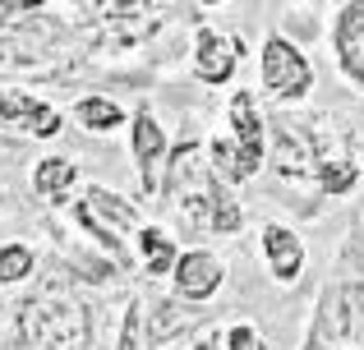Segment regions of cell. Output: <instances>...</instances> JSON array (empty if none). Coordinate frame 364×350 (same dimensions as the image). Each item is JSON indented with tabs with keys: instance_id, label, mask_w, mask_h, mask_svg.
<instances>
[{
	"instance_id": "cell-8",
	"label": "cell",
	"mask_w": 364,
	"mask_h": 350,
	"mask_svg": "<svg viewBox=\"0 0 364 350\" xmlns=\"http://www.w3.org/2000/svg\"><path fill=\"white\" fill-rule=\"evenodd\" d=\"M231 125H235V148H240V157H245V171L254 175L258 153H263V125H258V111H254V97H249V92H235Z\"/></svg>"
},
{
	"instance_id": "cell-21",
	"label": "cell",
	"mask_w": 364,
	"mask_h": 350,
	"mask_svg": "<svg viewBox=\"0 0 364 350\" xmlns=\"http://www.w3.org/2000/svg\"><path fill=\"white\" fill-rule=\"evenodd\" d=\"M226 350H267L258 341V332H249V327H235L231 337H226Z\"/></svg>"
},
{
	"instance_id": "cell-9",
	"label": "cell",
	"mask_w": 364,
	"mask_h": 350,
	"mask_svg": "<svg viewBox=\"0 0 364 350\" xmlns=\"http://www.w3.org/2000/svg\"><path fill=\"white\" fill-rule=\"evenodd\" d=\"M194 70L203 83H226L235 70V51L231 42H222L217 33H198V51H194Z\"/></svg>"
},
{
	"instance_id": "cell-4",
	"label": "cell",
	"mask_w": 364,
	"mask_h": 350,
	"mask_svg": "<svg viewBox=\"0 0 364 350\" xmlns=\"http://www.w3.org/2000/svg\"><path fill=\"white\" fill-rule=\"evenodd\" d=\"M263 83L277 97H300V92L309 88V60H304L291 42L272 37V42L263 46Z\"/></svg>"
},
{
	"instance_id": "cell-1",
	"label": "cell",
	"mask_w": 364,
	"mask_h": 350,
	"mask_svg": "<svg viewBox=\"0 0 364 350\" xmlns=\"http://www.w3.org/2000/svg\"><path fill=\"white\" fill-rule=\"evenodd\" d=\"M18 337L33 350H88V309L51 286L23 305Z\"/></svg>"
},
{
	"instance_id": "cell-14",
	"label": "cell",
	"mask_w": 364,
	"mask_h": 350,
	"mask_svg": "<svg viewBox=\"0 0 364 350\" xmlns=\"http://www.w3.org/2000/svg\"><path fill=\"white\" fill-rule=\"evenodd\" d=\"M139 244H143V258H148V272H171V268L180 263L176 244H171L161 231H143V235H139Z\"/></svg>"
},
{
	"instance_id": "cell-15",
	"label": "cell",
	"mask_w": 364,
	"mask_h": 350,
	"mask_svg": "<svg viewBox=\"0 0 364 350\" xmlns=\"http://www.w3.org/2000/svg\"><path fill=\"white\" fill-rule=\"evenodd\" d=\"M79 125H88V129H116L120 125V106H116V102H107V97H83L79 102Z\"/></svg>"
},
{
	"instance_id": "cell-20",
	"label": "cell",
	"mask_w": 364,
	"mask_h": 350,
	"mask_svg": "<svg viewBox=\"0 0 364 350\" xmlns=\"http://www.w3.org/2000/svg\"><path fill=\"white\" fill-rule=\"evenodd\" d=\"M120 350H143V314L139 305L124 314V332H120Z\"/></svg>"
},
{
	"instance_id": "cell-7",
	"label": "cell",
	"mask_w": 364,
	"mask_h": 350,
	"mask_svg": "<svg viewBox=\"0 0 364 350\" xmlns=\"http://www.w3.org/2000/svg\"><path fill=\"white\" fill-rule=\"evenodd\" d=\"M0 120H14V125L33 129V134H42V138H51L55 129H60V116H55L51 106L23 97V92H5V88H0Z\"/></svg>"
},
{
	"instance_id": "cell-16",
	"label": "cell",
	"mask_w": 364,
	"mask_h": 350,
	"mask_svg": "<svg viewBox=\"0 0 364 350\" xmlns=\"http://www.w3.org/2000/svg\"><path fill=\"white\" fill-rule=\"evenodd\" d=\"M33 185H37V194H55V189L74 185V162H65V157H46V162L37 166Z\"/></svg>"
},
{
	"instance_id": "cell-11",
	"label": "cell",
	"mask_w": 364,
	"mask_h": 350,
	"mask_svg": "<svg viewBox=\"0 0 364 350\" xmlns=\"http://www.w3.org/2000/svg\"><path fill=\"white\" fill-rule=\"evenodd\" d=\"M189 323H198V309H180L176 300H157V305L148 309V341L161 346L176 332H185Z\"/></svg>"
},
{
	"instance_id": "cell-17",
	"label": "cell",
	"mask_w": 364,
	"mask_h": 350,
	"mask_svg": "<svg viewBox=\"0 0 364 350\" xmlns=\"http://www.w3.org/2000/svg\"><path fill=\"white\" fill-rule=\"evenodd\" d=\"M213 231H222V235L240 231V207H235V198L222 189V180H217V189H213Z\"/></svg>"
},
{
	"instance_id": "cell-5",
	"label": "cell",
	"mask_w": 364,
	"mask_h": 350,
	"mask_svg": "<svg viewBox=\"0 0 364 350\" xmlns=\"http://www.w3.org/2000/svg\"><path fill=\"white\" fill-rule=\"evenodd\" d=\"M337 55L341 70L355 83H364V5H346L337 14Z\"/></svg>"
},
{
	"instance_id": "cell-19",
	"label": "cell",
	"mask_w": 364,
	"mask_h": 350,
	"mask_svg": "<svg viewBox=\"0 0 364 350\" xmlns=\"http://www.w3.org/2000/svg\"><path fill=\"white\" fill-rule=\"evenodd\" d=\"M318 180H323V189H328V194H346V189L355 185V166H350V162H328L318 171Z\"/></svg>"
},
{
	"instance_id": "cell-12",
	"label": "cell",
	"mask_w": 364,
	"mask_h": 350,
	"mask_svg": "<svg viewBox=\"0 0 364 350\" xmlns=\"http://www.w3.org/2000/svg\"><path fill=\"white\" fill-rule=\"evenodd\" d=\"M314 162V148H309V134L295 125H277V166L286 175H300L304 166Z\"/></svg>"
},
{
	"instance_id": "cell-18",
	"label": "cell",
	"mask_w": 364,
	"mask_h": 350,
	"mask_svg": "<svg viewBox=\"0 0 364 350\" xmlns=\"http://www.w3.org/2000/svg\"><path fill=\"white\" fill-rule=\"evenodd\" d=\"M28 272H33V249H23V244L0 249V281H23Z\"/></svg>"
},
{
	"instance_id": "cell-13",
	"label": "cell",
	"mask_w": 364,
	"mask_h": 350,
	"mask_svg": "<svg viewBox=\"0 0 364 350\" xmlns=\"http://www.w3.org/2000/svg\"><path fill=\"white\" fill-rule=\"evenodd\" d=\"M134 153L143 166V185H152V166L161 162V125L148 111H139V120H134Z\"/></svg>"
},
{
	"instance_id": "cell-2",
	"label": "cell",
	"mask_w": 364,
	"mask_h": 350,
	"mask_svg": "<svg viewBox=\"0 0 364 350\" xmlns=\"http://www.w3.org/2000/svg\"><path fill=\"white\" fill-rule=\"evenodd\" d=\"M309 346L314 350H364V286L360 281H341V286L323 290Z\"/></svg>"
},
{
	"instance_id": "cell-22",
	"label": "cell",
	"mask_w": 364,
	"mask_h": 350,
	"mask_svg": "<svg viewBox=\"0 0 364 350\" xmlns=\"http://www.w3.org/2000/svg\"><path fill=\"white\" fill-rule=\"evenodd\" d=\"M194 350H217V341H203V346H194Z\"/></svg>"
},
{
	"instance_id": "cell-6",
	"label": "cell",
	"mask_w": 364,
	"mask_h": 350,
	"mask_svg": "<svg viewBox=\"0 0 364 350\" xmlns=\"http://www.w3.org/2000/svg\"><path fill=\"white\" fill-rule=\"evenodd\" d=\"M176 286L185 300H208L217 286H222V263L213 253H185L176 263Z\"/></svg>"
},
{
	"instance_id": "cell-3",
	"label": "cell",
	"mask_w": 364,
	"mask_h": 350,
	"mask_svg": "<svg viewBox=\"0 0 364 350\" xmlns=\"http://www.w3.org/2000/svg\"><path fill=\"white\" fill-rule=\"evenodd\" d=\"M74 217H79V222L88 226V231L111 249L116 268H124V249H120V235H116V231L134 226V207H129V203H120V198H111L107 189H92V194L83 198L79 207H74Z\"/></svg>"
},
{
	"instance_id": "cell-10",
	"label": "cell",
	"mask_w": 364,
	"mask_h": 350,
	"mask_svg": "<svg viewBox=\"0 0 364 350\" xmlns=\"http://www.w3.org/2000/svg\"><path fill=\"white\" fill-rule=\"evenodd\" d=\"M263 249H267V258H272L277 281H295V277H300L304 249H300V240H295L286 226H267V231H263Z\"/></svg>"
}]
</instances>
